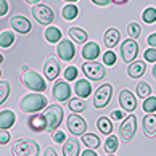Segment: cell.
Segmentation results:
<instances>
[{
	"label": "cell",
	"mask_w": 156,
	"mask_h": 156,
	"mask_svg": "<svg viewBox=\"0 0 156 156\" xmlns=\"http://www.w3.org/2000/svg\"><path fill=\"white\" fill-rule=\"evenodd\" d=\"M142 20H143V23H147V24L156 23V8H153V7L145 8L143 13H142Z\"/></svg>",
	"instance_id": "1f68e13d"
},
{
	"label": "cell",
	"mask_w": 156,
	"mask_h": 156,
	"mask_svg": "<svg viewBox=\"0 0 156 156\" xmlns=\"http://www.w3.org/2000/svg\"><path fill=\"white\" fill-rule=\"evenodd\" d=\"M66 124H68V130L71 132L73 135H80L82 137L87 130V122H85L84 118H80L77 113H73L69 114L68 119H66Z\"/></svg>",
	"instance_id": "9c48e42d"
},
{
	"label": "cell",
	"mask_w": 156,
	"mask_h": 156,
	"mask_svg": "<svg viewBox=\"0 0 156 156\" xmlns=\"http://www.w3.org/2000/svg\"><path fill=\"white\" fill-rule=\"evenodd\" d=\"M20 80L27 90H32V92H36V94H40V92H44L47 89L45 79L40 76L37 71H32V69H27V71L23 73Z\"/></svg>",
	"instance_id": "3957f363"
},
{
	"label": "cell",
	"mask_w": 156,
	"mask_h": 156,
	"mask_svg": "<svg viewBox=\"0 0 156 156\" xmlns=\"http://www.w3.org/2000/svg\"><path fill=\"white\" fill-rule=\"evenodd\" d=\"M68 34H69V37H71V40H74V42H77V44H85L89 40L87 32H85L84 29H80V27H77V26L69 27Z\"/></svg>",
	"instance_id": "cb8c5ba5"
},
{
	"label": "cell",
	"mask_w": 156,
	"mask_h": 156,
	"mask_svg": "<svg viewBox=\"0 0 156 156\" xmlns=\"http://www.w3.org/2000/svg\"><path fill=\"white\" fill-rule=\"evenodd\" d=\"M143 56H145V60H147L148 63H156V48H148V50H145Z\"/></svg>",
	"instance_id": "f35d334b"
},
{
	"label": "cell",
	"mask_w": 156,
	"mask_h": 156,
	"mask_svg": "<svg viewBox=\"0 0 156 156\" xmlns=\"http://www.w3.org/2000/svg\"><path fill=\"white\" fill-rule=\"evenodd\" d=\"M68 106H69V109H71L73 113H77V114H79V113H82L84 109L87 108L85 101L82 100V98H79V97H77V98H71V100H69V105H68Z\"/></svg>",
	"instance_id": "4dcf8cb0"
},
{
	"label": "cell",
	"mask_w": 156,
	"mask_h": 156,
	"mask_svg": "<svg viewBox=\"0 0 156 156\" xmlns=\"http://www.w3.org/2000/svg\"><path fill=\"white\" fill-rule=\"evenodd\" d=\"M10 132L8 130H0V145H7L10 142Z\"/></svg>",
	"instance_id": "b9f144b4"
},
{
	"label": "cell",
	"mask_w": 156,
	"mask_h": 156,
	"mask_svg": "<svg viewBox=\"0 0 156 156\" xmlns=\"http://www.w3.org/2000/svg\"><path fill=\"white\" fill-rule=\"evenodd\" d=\"M100 55V47H98L97 42H87L82 48V56L84 60L87 61H95Z\"/></svg>",
	"instance_id": "ffe728a7"
},
{
	"label": "cell",
	"mask_w": 156,
	"mask_h": 156,
	"mask_svg": "<svg viewBox=\"0 0 156 156\" xmlns=\"http://www.w3.org/2000/svg\"><path fill=\"white\" fill-rule=\"evenodd\" d=\"M0 77H2V69H0Z\"/></svg>",
	"instance_id": "db71d44e"
},
{
	"label": "cell",
	"mask_w": 156,
	"mask_h": 156,
	"mask_svg": "<svg viewBox=\"0 0 156 156\" xmlns=\"http://www.w3.org/2000/svg\"><path fill=\"white\" fill-rule=\"evenodd\" d=\"M8 10H10V5L7 0H0V18H3L8 13Z\"/></svg>",
	"instance_id": "60d3db41"
},
{
	"label": "cell",
	"mask_w": 156,
	"mask_h": 156,
	"mask_svg": "<svg viewBox=\"0 0 156 156\" xmlns=\"http://www.w3.org/2000/svg\"><path fill=\"white\" fill-rule=\"evenodd\" d=\"M147 71V65L145 61H134L130 63V66H127V74L130 79H140Z\"/></svg>",
	"instance_id": "44dd1931"
},
{
	"label": "cell",
	"mask_w": 156,
	"mask_h": 156,
	"mask_svg": "<svg viewBox=\"0 0 156 156\" xmlns=\"http://www.w3.org/2000/svg\"><path fill=\"white\" fill-rule=\"evenodd\" d=\"M119 148V140L116 135H108V138L105 140V151L108 154H113L114 151H118Z\"/></svg>",
	"instance_id": "f546056e"
},
{
	"label": "cell",
	"mask_w": 156,
	"mask_h": 156,
	"mask_svg": "<svg viewBox=\"0 0 156 156\" xmlns=\"http://www.w3.org/2000/svg\"><path fill=\"white\" fill-rule=\"evenodd\" d=\"M97 127H98V130L105 135H111V132H113V122H111V119L106 118V116H100L97 119Z\"/></svg>",
	"instance_id": "d4e9b609"
},
{
	"label": "cell",
	"mask_w": 156,
	"mask_h": 156,
	"mask_svg": "<svg viewBox=\"0 0 156 156\" xmlns=\"http://www.w3.org/2000/svg\"><path fill=\"white\" fill-rule=\"evenodd\" d=\"M10 26L13 27L16 32H20V34H29L31 29H32L31 21L27 18H24V16H20V15H16V16H13V18L10 20Z\"/></svg>",
	"instance_id": "9a60e30c"
},
{
	"label": "cell",
	"mask_w": 156,
	"mask_h": 156,
	"mask_svg": "<svg viewBox=\"0 0 156 156\" xmlns=\"http://www.w3.org/2000/svg\"><path fill=\"white\" fill-rule=\"evenodd\" d=\"M44 74L45 79L48 80H55L60 74V61L55 58V56H50V58L45 60L44 63Z\"/></svg>",
	"instance_id": "5bb4252c"
},
{
	"label": "cell",
	"mask_w": 156,
	"mask_h": 156,
	"mask_svg": "<svg viewBox=\"0 0 156 156\" xmlns=\"http://www.w3.org/2000/svg\"><path fill=\"white\" fill-rule=\"evenodd\" d=\"M119 103H121V106H122L124 111H129V113L135 111V108H137V98H135V95L132 94L129 89H122V90H121Z\"/></svg>",
	"instance_id": "4fadbf2b"
},
{
	"label": "cell",
	"mask_w": 156,
	"mask_h": 156,
	"mask_svg": "<svg viewBox=\"0 0 156 156\" xmlns=\"http://www.w3.org/2000/svg\"><path fill=\"white\" fill-rule=\"evenodd\" d=\"M82 143L87 145V148H90V150H97L98 147H100L101 142L95 134H84L82 135Z\"/></svg>",
	"instance_id": "f1b7e54d"
},
{
	"label": "cell",
	"mask_w": 156,
	"mask_h": 156,
	"mask_svg": "<svg viewBox=\"0 0 156 156\" xmlns=\"http://www.w3.org/2000/svg\"><path fill=\"white\" fill-rule=\"evenodd\" d=\"M10 95V82L8 80H0V105H3L7 101Z\"/></svg>",
	"instance_id": "e575fe53"
},
{
	"label": "cell",
	"mask_w": 156,
	"mask_h": 156,
	"mask_svg": "<svg viewBox=\"0 0 156 156\" xmlns=\"http://www.w3.org/2000/svg\"><path fill=\"white\" fill-rule=\"evenodd\" d=\"M80 151V143L77 138H66L63 143V156H79Z\"/></svg>",
	"instance_id": "ac0fdd59"
},
{
	"label": "cell",
	"mask_w": 156,
	"mask_h": 156,
	"mask_svg": "<svg viewBox=\"0 0 156 156\" xmlns=\"http://www.w3.org/2000/svg\"><path fill=\"white\" fill-rule=\"evenodd\" d=\"M65 2H77V0H65Z\"/></svg>",
	"instance_id": "f5cc1de1"
},
{
	"label": "cell",
	"mask_w": 156,
	"mask_h": 156,
	"mask_svg": "<svg viewBox=\"0 0 156 156\" xmlns=\"http://www.w3.org/2000/svg\"><path fill=\"white\" fill-rule=\"evenodd\" d=\"M48 100L42 94H29L24 95L20 101V109L23 113H37L40 109L47 108Z\"/></svg>",
	"instance_id": "7a4b0ae2"
},
{
	"label": "cell",
	"mask_w": 156,
	"mask_h": 156,
	"mask_svg": "<svg viewBox=\"0 0 156 156\" xmlns=\"http://www.w3.org/2000/svg\"><path fill=\"white\" fill-rule=\"evenodd\" d=\"M32 16L39 24H44V26L51 24L53 20H55L53 10H51L50 7H47V5H42V3H37V5L32 7Z\"/></svg>",
	"instance_id": "5b68a950"
},
{
	"label": "cell",
	"mask_w": 156,
	"mask_h": 156,
	"mask_svg": "<svg viewBox=\"0 0 156 156\" xmlns=\"http://www.w3.org/2000/svg\"><path fill=\"white\" fill-rule=\"evenodd\" d=\"M24 2H26V3H29V5H37L40 0H24Z\"/></svg>",
	"instance_id": "681fc988"
},
{
	"label": "cell",
	"mask_w": 156,
	"mask_h": 156,
	"mask_svg": "<svg viewBox=\"0 0 156 156\" xmlns=\"http://www.w3.org/2000/svg\"><path fill=\"white\" fill-rule=\"evenodd\" d=\"M137 55H138V44L134 39L124 40L122 45H121V56H122V61L127 63V65H130V63L137 58Z\"/></svg>",
	"instance_id": "30bf717a"
},
{
	"label": "cell",
	"mask_w": 156,
	"mask_h": 156,
	"mask_svg": "<svg viewBox=\"0 0 156 156\" xmlns=\"http://www.w3.org/2000/svg\"><path fill=\"white\" fill-rule=\"evenodd\" d=\"M121 40V32L119 29H116V27H108L105 36H103V42H105V47H108L109 50H111L113 47H116L118 42Z\"/></svg>",
	"instance_id": "2e32d148"
},
{
	"label": "cell",
	"mask_w": 156,
	"mask_h": 156,
	"mask_svg": "<svg viewBox=\"0 0 156 156\" xmlns=\"http://www.w3.org/2000/svg\"><path fill=\"white\" fill-rule=\"evenodd\" d=\"M113 97V85L111 84H103L97 89L95 95H94V106L95 108H105L108 106L109 100Z\"/></svg>",
	"instance_id": "52a82bcc"
},
{
	"label": "cell",
	"mask_w": 156,
	"mask_h": 156,
	"mask_svg": "<svg viewBox=\"0 0 156 156\" xmlns=\"http://www.w3.org/2000/svg\"><path fill=\"white\" fill-rule=\"evenodd\" d=\"M109 118H111L113 121H122L124 119V111H121V109H114Z\"/></svg>",
	"instance_id": "7bdbcfd3"
},
{
	"label": "cell",
	"mask_w": 156,
	"mask_h": 156,
	"mask_svg": "<svg viewBox=\"0 0 156 156\" xmlns=\"http://www.w3.org/2000/svg\"><path fill=\"white\" fill-rule=\"evenodd\" d=\"M51 137H53L55 143H65L66 142V134L63 130H56L55 134H51Z\"/></svg>",
	"instance_id": "ab89813d"
},
{
	"label": "cell",
	"mask_w": 156,
	"mask_h": 156,
	"mask_svg": "<svg viewBox=\"0 0 156 156\" xmlns=\"http://www.w3.org/2000/svg\"><path fill=\"white\" fill-rule=\"evenodd\" d=\"M27 127L32 132H44L45 127H47V122H45L44 114H34L27 119Z\"/></svg>",
	"instance_id": "7402d4cb"
},
{
	"label": "cell",
	"mask_w": 156,
	"mask_h": 156,
	"mask_svg": "<svg viewBox=\"0 0 156 156\" xmlns=\"http://www.w3.org/2000/svg\"><path fill=\"white\" fill-rule=\"evenodd\" d=\"M15 34L11 32V31H3V32H0V47L2 48H10L11 45L15 44Z\"/></svg>",
	"instance_id": "83f0119b"
},
{
	"label": "cell",
	"mask_w": 156,
	"mask_h": 156,
	"mask_svg": "<svg viewBox=\"0 0 156 156\" xmlns=\"http://www.w3.org/2000/svg\"><path fill=\"white\" fill-rule=\"evenodd\" d=\"M113 3H116V5H124V3H127L129 0H111Z\"/></svg>",
	"instance_id": "c3c4849f"
},
{
	"label": "cell",
	"mask_w": 156,
	"mask_h": 156,
	"mask_svg": "<svg viewBox=\"0 0 156 156\" xmlns=\"http://www.w3.org/2000/svg\"><path fill=\"white\" fill-rule=\"evenodd\" d=\"M74 90L79 98H87L92 95V85H90V80L87 79H79L76 85H74Z\"/></svg>",
	"instance_id": "603a6c76"
},
{
	"label": "cell",
	"mask_w": 156,
	"mask_h": 156,
	"mask_svg": "<svg viewBox=\"0 0 156 156\" xmlns=\"http://www.w3.org/2000/svg\"><path fill=\"white\" fill-rule=\"evenodd\" d=\"M11 154L13 156H39L40 147L34 138H18L11 145Z\"/></svg>",
	"instance_id": "6da1fadb"
},
{
	"label": "cell",
	"mask_w": 156,
	"mask_h": 156,
	"mask_svg": "<svg viewBox=\"0 0 156 156\" xmlns=\"http://www.w3.org/2000/svg\"><path fill=\"white\" fill-rule=\"evenodd\" d=\"M56 53L63 61H71L74 56H76V48H74V44L71 40H61L56 47Z\"/></svg>",
	"instance_id": "7c38bea8"
},
{
	"label": "cell",
	"mask_w": 156,
	"mask_h": 156,
	"mask_svg": "<svg viewBox=\"0 0 156 156\" xmlns=\"http://www.w3.org/2000/svg\"><path fill=\"white\" fill-rule=\"evenodd\" d=\"M143 134L148 138L156 137V114H147L143 118Z\"/></svg>",
	"instance_id": "d6986e66"
},
{
	"label": "cell",
	"mask_w": 156,
	"mask_h": 156,
	"mask_svg": "<svg viewBox=\"0 0 156 156\" xmlns=\"http://www.w3.org/2000/svg\"><path fill=\"white\" fill-rule=\"evenodd\" d=\"M16 122V114L11 109H3L0 111V130H8Z\"/></svg>",
	"instance_id": "e0dca14e"
},
{
	"label": "cell",
	"mask_w": 156,
	"mask_h": 156,
	"mask_svg": "<svg viewBox=\"0 0 156 156\" xmlns=\"http://www.w3.org/2000/svg\"><path fill=\"white\" fill-rule=\"evenodd\" d=\"M82 156H98L97 153H95V150H90V148H87L85 151L82 153Z\"/></svg>",
	"instance_id": "7dc6e473"
},
{
	"label": "cell",
	"mask_w": 156,
	"mask_h": 156,
	"mask_svg": "<svg viewBox=\"0 0 156 156\" xmlns=\"http://www.w3.org/2000/svg\"><path fill=\"white\" fill-rule=\"evenodd\" d=\"M116 60H118V56L113 50H108V51H105V55H103V65L105 66H113L114 63H116Z\"/></svg>",
	"instance_id": "8d00e7d4"
},
{
	"label": "cell",
	"mask_w": 156,
	"mask_h": 156,
	"mask_svg": "<svg viewBox=\"0 0 156 156\" xmlns=\"http://www.w3.org/2000/svg\"><path fill=\"white\" fill-rule=\"evenodd\" d=\"M61 15H63V20H65V21H73V20L77 18L79 8H77L74 3H68V5H65V7H63Z\"/></svg>",
	"instance_id": "484cf974"
},
{
	"label": "cell",
	"mask_w": 156,
	"mask_h": 156,
	"mask_svg": "<svg viewBox=\"0 0 156 156\" xmlns=\"http://www.w3.org/2000/svg\"><path fill=\"white\" fill-rule=\"evenodd\" d=\"M44 156H58V153H56L55 150H53V148L50 147V148H47V150H45V153H44Z\"/></svg>",
	"instance_id": "bcb514c9"
},
{
	"label": "cell",
	"mask_w": 156,
	"mask_h": 156,
	"mask_svg": "<svg viewBox=\"0 0 156 156\" xmlns=\"http://www.w3.org/2000/svg\"><path fill=\"white\" fill-rule=\"evenodd\" d=\"M151 74H153V77L156 79V63H154V66H153V71H151Z\"/></svg>",
	"instance_id": "f907efd6"
},
{
	"label": "cell",
	"mask_w": 156,
	"mask_h": 156,
	"mask_svg": "<svg viewBox=\"0 0 156 156\" xmlns=\"http://www.w3.org/2000/svg\"><path fill=\"white\" fill-rule=\"evenodd\" d=\"M147 42H148V45H150L151 48H156V34L148 36V40H147Z\"/></svg>",
	"instance_id": "f6af8a7d"
},
{
	"label": "cell",
	"mask_w": 156,
	"mask_h": 156,
	"mask_svg": "<svg viewBox=\"0 0 156 156\" xmlns=\"http://www.w3.org/2000/svg\"><path fill=\"white\" fill-rule=\"evenodd\" d=\"M82 71L85 74V77L92 79V80H101L106 76L105 66L100 65V63H97V61H85L82 65Z\"/></svg>",
	"instance_id": "ba28073f"
},
{
	"label": "cell",
	"mask_w": 156,
	"mask_h": 156,
	"mask_svg": "<svg viewBox=\"0 0 156 156\" xmlns=\"http://www.w3.org/2000/svg\"><path fill=\"white\" fill-rule=\"evenodd\" d=\"M140 32H142V27L138 23L135 21H132L127 24V34H129V39H137L138 36H140Z\"/></svg>",
	"instance_id": "d590c367"
},
{
	"label": "cell",
	"mask_w": 156,
	"mask_h": 156,
	"mask_svg": "<svg viewBox=\"0 0 156 156\" xmlns=\"http://www.w3.org/2000/svg\"><path fill=\"white\" fill-rule=\"evenodd\" d=\"M108 156H114V154H108Z\"/></svg>",
	"instance_id": "11a10c76"
},
{
	"label": "cell",
	"mask_w": 156,
	"mask_h": 156,
	"mask_svg": "<svg viewBox=\"0 0 156 156\" xmlns=\"http://www.w3.org/2000/svg\"><path fill=\"white\" fill-rule=\"evenodd\" d=\"M142 108H143V111H145V113L153 114V113L156 111V97H148V98H145V100H143Z\"/></svg>",
	"instance_id": "836d02e7"
},
{
	"label": "cell",
	"mask_w": 156,
	"mask_h": 156,
	"mask_svg": "<svg viewBox=\"0 0 156 156\" xmlns=\"http://www.w3.org/2000/svg\"><path fill=\"white\" fill-rule=\"evenodd\" d=\"M51 94H53V98L56 101L63 103L69 100V97H71V87L66 80H56L53 84V89H51Z\"/></svg>",
	"instance_id": "8fae6325"
},
{
	"label": "cell",
	"mask_w": 156,
	"mask_h": 156,
	"mask_svg": "<svg viewBox=\"0 0 156 156\" xmlns=\"http://www.w3.org/2000/svg\"><path fill=\"white\" fill-rule=\"evenodd\" d=\"M45 39H47V42L50 44H56V42H60L61 40V31L58 29V27H55V26H50L45 29Z\"/></svg>",
	"instance_id": "4316f807"
},
{
	"label": "cell",
	"mask_w": 156,
	"mask_h": 156,
	"mask_svg": "<svg viewBox=\"0 0 156 156\" xmlns=\"http://www.w3.org/2000/svg\"><path fill=\"white\" fill-rule=\"evenodd\" d=\"M137 95L140 98H148L151 97V87L147 82H138L137 84Z\"/></svg>",
	"instance_id": "d6a6232c"
},
{
	"label": "cell",
	"mask_w": 156,
	"mask_h": 156,
	"mask_svg": "<svg viewBox=\"0 0 156 156\" xmlns=\"http://www.w3.org/2000/svg\"><path fill=\"white\" fill-rule=\"evenodd\" d=\"M135 132H137V116L129 114L119 127V137H121L122 142L127 143V142H130L132 138H134Z\"/></svg>",
	"instance_id": "8992f818"
},
{
	"label": "cell",
	"mask_w": 156,
	"mask_h": 156,
	"mask_svg": "<svg viewBox=\"0 0 156 156\" xmlns=\"http://www.w3.org/2000/svg\"><path fill=\"white\" fill-rule=\"evenodd\" d=\"M77 74H79V71H77L76 66H68L65 69V79H66V82H69V80H76L77 79Z\"/></svg>",
	"instance_id": "74e56055"
},
{
	"label": "cell",
	"mask_w": 156,
	"mask_h": 156,
	"mask_svg": "<svg viewBox=\"0 0 156 156\" xmlns=\"http://www.w3.org/2000/svg\"><path fill=\"white\" fill-rule=\"evenodd\" d=\"M90 2L95 3V5H98V7H106V5L111 3V0H90Z\"/></svg>",
	"instance_id": "ee69618b"
},
{
	"label": "cell",
	"mask_w": 156,
	"mask_h": 156,
	"mask_svg": "<svg viewBox=\"0 0 156 156\" xmlns=\"http://www.w3.org/2000/svg\"><path fill=\"white\" fill-rule=\"evenodd\" d=\"M44 118H45V122H47L45 130L53 134V130H56L61 126L63 118H65V114H63V108L60 105H50V106H47V108H45V113H44Z\"/></svg>",
	"instance_id": "277c9868"
},
{
	"label": "cell",
	"mask_w": 156,
	"mask_h": 156,
	"mask_svg": "<svg viewBox=\"0 0 156 156\" xmlns=\"http://www.w3.org/2000/svg\"><path fill=\"white\" fill-rule=\"evenodd\" d=\"M3 60H5V58H3V55L0 53V65H2V63H3Z\"/></svg>",
	"instance_id": "816d5d0a"
}]
</instances>
